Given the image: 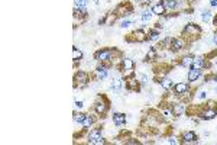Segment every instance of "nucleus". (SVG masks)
I'll use <instances>...</instances> for the list:
<instances>
[{"instance_id":"1","label":"nucleus","mask_w":217,"mask_h":145,"mask_svg":"<svg viewBox=\"0 0 217 145\" xmlns=\"http://www.w3.org/2000/svg\"><path fill=\"white\" fill-rule=\"evenodd\" d=\"M184 34L190 39H197L201 35V28L198 25H195V23H188L187 26L184 28Z\"/></svg>"},{"instance_id":"2","label":"nucleus","mask_w":217,"mask_h":145,"mask_svg":"<svg viewBox=\"0 0 217 145\" xmlns=\"http://www.w3.org/2000/svg\"><path fill=\"white\" fill-rule=\"evenodd\" d=\"M132 35V38H127V41H135V42H145L149 39V36H148V34H145V32L142 31V29H138V31H135Z\"/></svg>"},{"instance_id":"3","label":"nucleus","mask_w":217,"mask_h":145,"mask_svg":"<svg viewBox=\"0 0 217 145\" xmlns=\"http://www.w3.org/2000/svg\"><path fill=\"white\" fill-rule=\"evenodd\" d=\"M94 57L98 61L104 62V61H109V60H113V52L110 50H101V51H97Z\"/></svg>"},{"instance_id":"4","label":"nucleus","mask_w":217,"mask_h":145,"mask_svg":"<svg viewBox=\"0 0 217 145\" xmlns=\"http://www.w3.org/2000/svg\"><path fill=\"white\" fill-rule=\"evenodd\" d=\"M74 80H75V84H78V86H86V84L90 81V77H88V72L78 71L77 74H75Z\"/></svg>"},{"instance_id":"5","label":"nucleus","mask_w":217,"mask_h":145,"mask_svg":"<svg viewBox=\"0 0 217 145\" xmlns=\"http://www.w3.org/2000/svg\"><path fill=\"white\" fill-rule=\"evenodd\" d=\"M109 106L106 102H103V100H97L96 103H94V110L97 112L98 115H104L106 112H107Z\"/></svg>"},{"instance_id":"6","label":"nucleus","mask_w":217,"mask_h":145,"mask_svg":"<svg viewBox=\"0 0 217 145\" xmlns=\"http://www.w3.org/2000/svg\"><path fill=\"white\" fill-rule=\"evenodd\" d=\"M174 92H175V94H178V96L185 94V93H188V84L183 83V81L175 84V86H174Z\"/></svg>"},{"instance_id":"7","label":"nucleus","mask_w":217,"mask_h":145,"mask_svg":"<svg viewBox=\"0 0 217 145\" xmlns=\"http://www.w3.org/2000/svg\"><path fill=\"white\" fill-rule=\"evenodd\" d=\"M200 76H201V70L191 67L190 72H188V81H191V83H193V81H197Z\"/></svg>"},{"instance_id":"8","label":"nucleus","mask_w":217,"mask_h":145,"mask_svg":"<svg viewBox=\"0 0 217 145\" xmlns=\"http://www.w3.org/2000/svg\"><path fill=\"white\" fill-rule=\"evenodd\" d=\"M132 10H133V9H132V6H130V4H127V3H126V6H124L123 3L119 4V6H117V9H116L117 15H129V13H132Z\"/></svg>"},{"instance_id":"9","label":"nucleus","mask_w":217,"mask_h":145,"mask_svg":"<svg viewBox=\"0 0 217 145\" xmlns=\"http://www.w3.org/2000/svg\"><path fill=\"white\" fill-rule=\"evenodd\" d=\"M122 65H123V68L129 72H132L135 70V62L132 61L130 58H123V60H122Z\"/></svg>"},{"instance_id":"10","label":"nucleus","mask_w":217,"mask_h":145,"mask_svg":"<svg viewBox=\"0 0 217 145\" xmlns=\"http://www.w3.org/2000/svg\"><path fill=\"white\" fill-rule=\"evenodd\" d=\"M217 116V110L214 107H210V109H206V110L201 113V118L203 119H213Z\"/></svg>"},{"instance_id":"11","label":"nucleus","mask_w":217,"mask_h":145,"mask_svg":"<svg viewBox=\"0 0 217 145\" xmlns=\"http://www.w3.org/2000/svg\"><path fill=\"white\" fill-rule=\"evenodd\" d=\"M113 122L116 126H120V125H124L126 122V116L123 113H114L113 115Z\"/></svg>"},{"instance_id":"12","label":"nucleus","mask_w":217,"mask_h":145,"mask_svg":"<svg viewBox=\"0 0 217 145\" xmlns=\"http://www.w3.org/2000/svg\"><path fill=\"white\" fill-rule=\"evenodd\" d=\"M165 12H167V9H165V6L162 3H156L152 6V13H155V15H165Z\"/></svg>"},{"instance_id":"13","label":"nucleus","mask_w":217,"mask_h":145,"mask_svg":"<svg viewBox=\"0 0 217 145\" xmlns=\"http://www.w3.org/2000/svg\"><path fill=\"white\" fill-rule=\"evenodd\" d=\"M171 110H172V115H174V116H180V115H183V112H184V105L183 103L172 105Z\"/></svg>"},{"instance_id":"14","label":"nucleus","mask_w":217,"mask_h":145,"mask_svg":"<svg viewBox=\"0 0 217 145\" xmlns=\"http://www.w3.org/2000/svg\"><path fill=\"white\" fill-rule=\"evenodd\" d=\"M183 139H184V142H194L197 139V135L193 131H187V132L183 134Z\"/></svg>"},{"instance_id":"15","label":"nucleus","mask_w":217,"mask_h":145,"mask_svg":"<svg viewBox=\"0 0 217 145\" xmlns=\"http://www.w3.org/2000/svg\"><path fill=\"white\" fill-rule=\"evenodd\" d=\"M193 67L194 68H198V70H203L206 67V61L203 57H195L194 58V62H193Z\"/></svg>"},{"instance_id":"16","label":"nucleus","mask_w":217,"mask_h":145,"mask_svg":"<svg viewBox=\"0 0 217 145\" xmlns=\"http://www.w3.org/2000/svg\"><path fill=\"white\" fill-rule=\"evenodd\" d=\"M126 86V81L123 80V78H114L113 80V84H112V89L113 90H120L122 87H124Z\"/></svg>"},{"instance_id":"17","label":"nucleus","mask_w":217,"mask_h":145,"mask_svg":"<svg viewBox=\"0 0 217 145\" xmlns=\"http://www.w3.org/2000/svg\"><path fill=\"white\" fill-rule=\"evenodd\" d=\"M106 76H107V68H106V67H98V68L96 70V77H97V80H103V78H106Z\"/></svg>"},{"instance_id":"18","label":"nucleus","mask_w":217,"mask_h":145,"mask_svg":"<svg viewBox=\"0 0 217 145\" xmlns=\"http://www.w3.org/2000/svg\"><path fill=\"white\" fill-rule=\"evenodd\" d=\"M171 46H172V50H174V51L183 50V48H184V41H183V39H172Z\"/></svg>"},{"instance_id":"19","label":"nucleus","mask_w":217,"mask_h":145,"mask_svg":"<svg viewBox=\"0 0 217 145\" xmlns=\"http://www.w3.org/2000/svg\"><path fill=\"white\" fill-rule=\"evenodd\" d=\"M193 62H194V57H190V55H187V57H183V60H181V65L183 67H193Z\"/></svg>"},{"instance_id":"20","label":"nucleus","mask_w":217,"mask_h":145,"mask_svg":"<svg viewBox=\"0 0 217 145\" xmlns=\"http://www.w3.org/2000/svg\"><path fill=\"white\" fill-rule=\"evenodd\" d=\"M172 86H174V83H172L171 78H167V77H165V78H162L161 80V87L165 89V90H169Z\"/></svg>"},{"instance_id":"21","label":"nucleus","mask_w":217,"mask_h":145,"mask_svg":"<svg viewBox=\"0 0 217 145\" xmlns=\"http://www.w3.org/2000/svg\"><path fill=\"white\" fill-rule=\"evenodd\" d=\"M162 4L165 6L167 10H171V9H175L177 8V0H164Z\"/></svg>"},{"instance_id":"22","label":"nucleus","mask_w":217,"mask_h":145,"mask_svg":"<svg viewBox=\"0 0 217 145\" xmlns=\"http://www.w3.org/2000/svg\"><path fill=\"white\" fill-rule=\"evenodd\" d=\"M93 123H94V118H93V116L86 115V118H84V121H82V126H84V128H90Z\"/></svg>"},{"instance_id":"23","label":"nucleus","mask_w":217,"mask_h":145,"mask_svg":"<svg viewBox=\"0 0 217 145\" xmlns=\"http://www.w3.org/2000/svg\"><path fill=\"white\" fill-rule=\"evenodd\" d=\"M72 58H74V61H80V60L82 58V52L77 48V46L72 48Z\"/></svg>"},{"instance_id":"24","label":"nucleus","mask_w":217,"mask_h":145,"mask_svg":"<svg viewBox=\"0 0 217 145\" xmlns=\"http://www.w3.org/2000/svg\"><path fill=\"white\" fill-rule=\"evenodd\" d=\"M201 19L204 20V22H209L210 19H211V12L207 10V9H204V10H201Z\"/></svg>"},{"instance_id":"25","label":"nucleus","mask_w":217,"mask_h":145,"mask_svg":"<svg viewBox=\"0 0 217 145\" xmlns=\"http://www.w3.org/2000/svg\"><path fill=\"white\" fill-rule=\"evenodd\" d=\"M88 142L93 145H101V144H106V139L103 137H98V138H94V139H88Z\"/></svg>"},{"instance_id":"26","label":"nucleus","mask_w":217,"mask_h":145,"mask_svg":"<svg viewBox=\"0 0 217 145\" xmlns=\"http://www.w3.org/2000/svg\"><path fill=\"white\" fill-rule=\"evenodd\" d=\"M87 0H75V8L78 9H86L87 8Z\"/></svg>"},{"instance_id":"27","label":"nucleus","mask_w":217,"mask_h":145,"mask_svg":"<svg viewBox=\"0 0 217 145\" xmlns=\"http://www.w3.org/2000/svg\"><path fill=\"white\" fill-rule=\"evenodd\" d=\"M84 118H86V115H84V113H75L74 115V121H75V122H78V123H82Z\"/></svg>"},{"instance_id":"28","label":"nucleus","mask_w":217,"mask_h":145,"mask_svg":"<svg viewBox=\"0 0 217 145\" xmlns=\"http://www.w3.org/2000/svg\"><path fill=\"white\" fill-rule=\"evenodd\" d=\"M151 16H152V12H143L142 16H140V19H142L143 22H148V20H151Z\"/></svg>"},{"instance_id":"29","label":"nucleus","mask_w":217,"mask_h":145,"mask_svg":"<svg viewBox=\"0 0 217 145\" xmlns=\"http://www.w3.org/2000/svg\"><path fill=\"white\" fill-rule=\"evenodd\" d=\"M148 58H149V60L156 58V50H155V48H151L149 50V52H148Z\"/></svg>"},{"instance_id":"30","label":"nucleus","mask_w":217,"mask_h":145,"mask_svg":"<svg viewBox=\"0 0 217 145\" xmlns=\"http://www.w3.org/2000/svg\"><path fill=\"white\" fill-rule=\"evenodd\" d=\"M159 38V34H158L156 31H151L149 32V39L151 41H155V39H158Z\"/></svg>"},{"instance_id":"31","label":"nucleus","mask_w":217,"mask_h":145,"mask_svg":"<svg viewBox=\"0 0 217 145\" xmlns=\"http://www.w3.org/2000/svg\"><path fill=\"white\" fill-rule=\"evenodd\" d=\"M98 137H101V132L100 131H91L90 132V139H94V138H98Z\"/></svg>"},{"instance_id":"32","label":"nucleus","mask_w":217,"mask_h":145,"mask_svg":"<svg viewBox=\"0 0 217 145\" xmlns=\"http://www.w3.org/2000/svg\"><path fill=\"white\" fill-rule=\"evenodd\" d=\"M130 20H123V22L120 23V28H127V26H130Z\"/></svg>"},{"instance_id":"33","label":"nucleus","mask_w":217,"mask_h":145,"mask_svg":"<svg viewBox=\"0 0 217 145\" xmlns=\"http://www.w3.org/2000/svg\"><path fill=\"white\" fill-rule=\"evenodd\" d=\"M82 106H84V103H82L81 100H80V102H78V100H77V102H75V107H77V109H81Z\"/></svg>"},{"instance_id":"34","label":"nucleus","mask_w":217,"mask_h":145,"mask_svg":"<svg viewBox=\"0 0 217 145\" xmlns=\"http://www.w3.org/2000/svg\"><path fill=\"white\" fill-rule=\"evenodd\" d=\"M206 97H207V92H200L198 99H206Z\"/></svg>"},{"instance_id":"35","label":"nucleus","mask_w":217,"mask_h":145,"mask_svg":"<svg viewBox=\"0 0 217 145\" xmlns=\"http://www.w3.org/2000/svg\"><path fill=\"white\" fill-rule=\"evenodd\" d=\"M168 142H169V144H178V141H177V138H169Z\"/></svg>"},{"instance_id":"36","label":"nucleus","mask_w":217,"mask_h":145,"mask_svg":"<svg viewBox=\"0 0 217 145\" xmlns=\"http://www.w3.org/2000/svg\"><path fill=\"white\" fill-rule=\"evenodd\" d=\"M210 4H211L213 8H216V6H217V0H210Z\"/></svg>"},{"instance_id":"37","label":"nucleus","mask_w":217,"mask_h":145,"mask_svg":"<svg viewBox=\"0 0 217 145\" xmlns=\"http://www.w3.org/2000/svg\"><path fill=\"white\" fill-rule=\"evenodd\" d=\"M213 42H214V44H217V35H214V38H213Z\"/></svg>"},{"instance_id":"38","label":"nucleus","mask_w":217,"mask_h":145,"mask_svg":"<svg viewBox=\"0 0 217 145\" xmlns=\"http://www.w3.org/2000/svg\"><path fill=\"white\" fill-rule=\"evenodd\" d=\"M214 25H217V16L214 18Z\"/></svg>"},{"instance_id":"39","label":"nucleus","mask_w":217,"mask_h":145,"mask_svg":"<svg viewBox=\"0 0 217 145\" xmlns=\"http://www.w3.org/2000/svg\"><path fill=\"white\" fill-rule=\"evenodd\" d=\"M145 2H146V3H149V2H152V0H145Z\"/></svg>"}]
</instances>
